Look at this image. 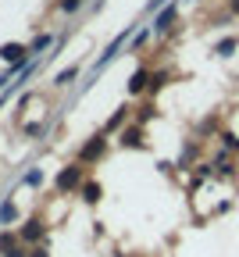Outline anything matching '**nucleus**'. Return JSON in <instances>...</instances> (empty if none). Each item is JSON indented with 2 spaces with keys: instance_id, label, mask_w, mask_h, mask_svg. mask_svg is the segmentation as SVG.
<instances>
[{
  "instance_id": "f257e3e1",
  "label": "nucleus",
  "mask_w": 239,
  "mask_h": 257,
  "mask_svg": "<svg viewBox=\"0 0 239 257\" xmlns=\"http://www.w3.org/2000/svg\"><path fill=\"white\" fill-rule=\"evenodd\" d=\"M75 186H82V172H79V165H68V168L57 175V189L68 193V189H75Z\"/></svg>"
},
{
  "instance_id": "f03ea898",
  "label": "nucleus",
  "mask_w": 239,
  "mask_h": 257,
  "mask_svg": "<svg viewBox=\"0 0 239 257\" xmlns=\"http://www.w3.org/2000/svg\"><path fill=\"white\" fill-rule=\"evenodd\" d=\"M0 57H4L8 64H22L25 61V47L22 43H4V47H0Z\"/></svg>"
},
{
  "instance_id": "7ed1b4c3",
  "label": "nucleus",
  "mask_w": 239,
  "mask_h": 257,
  "mask_svg": "<svg viewBox=\"0 0 239 257\" xmlns=\"http://www.w3.org/2000/svg\"><path fill=\"white\" fill-rule=\"evenodd\" d=\"M104 147H107V143H104V136H96V140H89V143L82 147V154H79V161H96L100 154H104Z\"/></svg>"
},
{
  "instance_id": "20e7f679",
  "label": "nucleus",
  "mask_w": 239,
  "mask_h": 257,
  "mask_svg": "<svg viewBox=\"0 0 239 257\" xmlns=\"http://www.w3.org/2000/svg\"><path fill=\"white\" fill-rule=\"evenodd\" d=\"M40 236H43L40 218H29V221H25V229H22V239H29V243H32V239H40Z\"/></svg>"
},
{
  "instance_id": "39448f33",
  "label": "nucleus",
  "mask_w": 239,
  "mask_h": 257,
  "mask_svg": "<svg viewBox=\"0 0 239 257\" xmlns=\"http://www.w3.org/2000/svg\"><path fill=\"white\" fill-rule=\"evenodd\" d=\"M147 82H150V72H143V68H140V72L132 75V82H129V93H140Z\"/></svg>"
},
{
  "instance_id": "423d86ee",
  "label": "nucleus",
  "mask_w": 239,
  "mask_h": 257,
  "mask_svg": "<svg viewBox=\"0 0 239 257\" xmlns=\"http://www.w3.org/2000/svg\"><path fill=\"white\" fill-rule=\"evenodd\" d=\"M82 200L86 204H96L100 200V186L96 182H82Z\"/></svg>"
},
{
  "instance_id": "0eeeda50",
  "label": "nucleus",
  "mask_w": 239,
  "mask_h": 257,
  "mask_svg": "<svg viewBox=\"0 0 239 257\" xmlns=\"http://www.w3.org/2000/svg\"><path fill=\"white\" fill-rule=\"evenodd\" d=\"M140 136H143L140 128H129V133H122V147H140V143H143Z\"/></svg>"
},
{
  "instance_id": "6e6552de",
  "label": "nucleus",
  "mask_w": 239,
  "mask_h": 257,
  "mask_svg": "<svg viewBox=\"0 0 239 257\" xmlns=\"http://www.w3.org/2000/svg\"><path fill=\"white\" fill-rule=\"evenodd\" d=\"M15 246H18V243H15V236H11V232H0V253H11Z\"/></svg>"
},
{
  "instance_id": "1a4fd4ad",
  "label": "nucleus",
  "mask_w": 239,
  "mask_h": 257,
  "mask_svg": "<svg viewBox=\"0 0 239 257\" xmlns=\"http://www.w3.org/2000/svg\"><path fill=\"white\" fill-rule=\"evenodd\" d=\"M15 204H4V207H0V221H15Z\"/></svg>"
},
{
  "instance_id": "9d476101",
  "label": "nucleus",
  "mask_w": 239,
  "mask_h": 257,
  "mask_svg": "<svg viewBox=\"0 0 239 257\" xmlns=\"http://www.w3.org/2000/svg\"><path fill=\"white\" fill-rule=\"evenodd\" d=\"M172 18H175V8H168V11L157 18V29H168V22H172Z\"/></svg>"
},
{
  "instance_id": "9b49d317",
  "label": "nucleus",
  "mask_w": 239,
  "mask_h": 257,
  "mask_svg": "<svg viewBox=\"0 0 239 257\" xmlns=\"http://www.w3.org/2000/svg\"><path fill=\"white\" fill-rule=\"evenodd\" d=\"M232 50H235V40H221L218 43V54H232Z\"/></svg>"
},
{
  "instance_id": "f8f14e48",
  "label": "nucleus",
  "mask_w": 239,
  "mask_h": 257,
  "mask_svg": "<svg viewBox=\"0 0 239 257\" xmlns=\"http://www.w3.org/2000/svg\"><path fill=\"white\" fill-rule=\"evenodd\" d=\"M72 79H75V68H68V72H61V75H57V82H72Z\"/></svg>"
},
{
  "instance_id": "ddd939ff",
  "label": "nucleus",
  "mask_w": 239,
  "mask_h": 257,
  "mask_svg": "<svg viewBox=\"0 0 239 257\" xmlns=\"http://www.w3.org/2000/svg\"><path fill=\"white\" fill-rule=\"evenodd\" d=\"M79 4H82V0H61V8H64V11H75Z\"/></svg>"
},
{
  "instance_id": "4468645a",
  "label": "nucleus",
  "mask_w": 239,
  "mask_h": 257,
  "mask_svg": "<svg viewBox=\"0 0 239 257\" xmlns=\"http://www.w3.org/2000/svg\"><path fill=\"white\" fill-rule=\"evenodd\" d=\"M4 257H29V253H25V250H18V246H15V250H11V253H4Z\"/></svg>"
},
{
  "instance_id": "2eb2a0df",
  "label": "nucleus",
  "mask_w": 239,
  "mask_h": 257,
  "mask_svg": "<svg viewBox=\"0 0 239 257\" xmlns=\"http://www.w3.org/2000/svg\"><path fill=\"white\" fill-rule=\"evenodd\" d=\"M29 257H47V250H40V246H36V250H29Z\"/></svg>"
},
{
  "instance_id": "dca6fc26",
  "label": "nucleus",
  "mask_w": 239,
  "mask_h": 257,
  "mask_svg": "<svg viewBox=\"0 0 239 257\" xmlns=\"http://www.w3.org/2000/svg\"><path fill=\"white\" fill-rule=\"evenodd\" d=\"M232 11H235V15H239V0H232Z\"/></svg>"
}]
</instances>
